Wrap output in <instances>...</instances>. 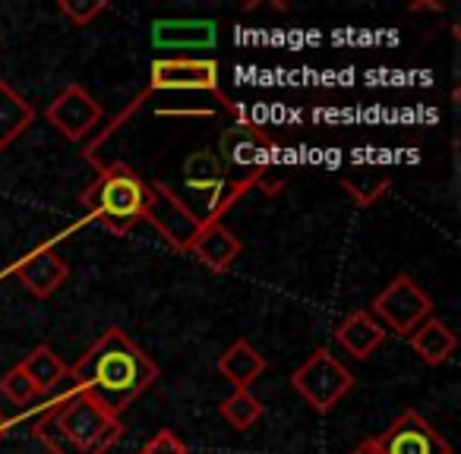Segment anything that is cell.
<instances>
[{"label": "cell", "instance_id": "cell-1", "mask_svg": "<svg viewBox=\"0 0 461 454\" xmlns=\"http://www.w3.org/2000/svg\"><path fill=\"white\" fill-rule=\"evenodd\" d=\"M67 378L98 410L117 416L158 378L155 360L121 328H108L83 357L67 366Z\"/></svg>", "mask_w": 461, "mask_h": 454}, {"label": "cell", "instance_id": "cell-2", "mask_svg": "<svg viewBox=\"0 0 461 454\" xmlns=\"http://www.w3.org/2000/svg\"><path fill=\"white\" fill-rule=\"evenodd\" d=\"M123 423L98 410L67 378L58 401L32 423V435L51 454H108L123 439Z\"/></svg>", "mask_w": 461, "mask_h": 454}, {"label": "cell", "instance_id": "cell-3", "mask_svg": "<svg viewBox=\"0 0 461 454\" xmlns=\"http://www.w3.org/2000/svg\"><path fill=\"white\" fill-rule=\"evenodd\" d=\"M282 148L278 142L266 133L259 123H253L247 114H240L230 127L221 129L218 136V161L224 171L238 180L247 190H263L266 196H276L288 177H285Z\"/></svg>", "mask_w": 461, "mask_h": 454}, {"label": "cell", "instance_id": "cell-4", "mask_svg": "<svg viewBox=\"0 0 461 454\" xmlns=\"http://www.w3.org/2000/svg\"><path fill=\"white\" fill-rule=\"evenodd\" d=\"M83 209L89 211L92 221H98L114 237H127L136 224L142 221V211L149 202V180L136 174L133 167L104 165L92 186H86L79 196Z\"/></svg>", "mask_w": 461, "mask_h": 454}, {"label": "cell", "instance_id": "cell-5", "mask_svg": "<svg viewBox=\"0 0 461 454\" xmlns=\"http://www.w3.org/2000/svg\"><path fill=\"white\" fill-rule=\"evenodd\" d=\"M184 190L193 199V215L203 224L221 221L234 205L240 202L244 192H250L247 186H240L238 180L224 171V165L218 161L215 152L199 148L184 161Z\"/></svg>", "mask_w": 461, "mask_h": 454}, {"label": "cell", "instance_id": "cell-6", "mask_svg": "<svg viewBox=\"0 0 461 454\" xmlns=\"http://www.w3.org/2000/svg\"><path fill=\"white\" fill-rule=\"evenodd\" d=\"M291 388L307 401L310 410L316 414H329L348 391L354 388V376L329 347H316L294 372H291Z\"/></svg>", "mask_w": 461, "mask_h": 454}, {"label": "cell", "instance_id": "cell-7", "mask_svg": "<svg viewBox=\"0 0 461 454\" xmlns=\"http://www.w3.org/2000/svg\"><path fill=\"white\" fill-rule=\"evenodd\" d=\"M370 313L385 332L408 338L423 319H429L433 300H429V294L411 275H398L373 297Z\"/></svg>", "mask_w": 461, "mask_h": 454}, {"label": "cell", "instance_id": "cell-8", "mask_svg": "<svg viewBox=\"0 0 461 454\" xmlns=\"http://www.w3.org/2000/svg\"><path fill=\"white\" fill-rule=\"evenodd\" d=\"M149 95L155 92H199L221 102L224 108H234L221 95V70L212 58H158L149 67Z\"/></svg>", "mask_w": 461, "mask_h": 454}, {"label": "cell", "instance_id": "cell-9", "mask_svg": "<svg viewBox=\"0 0 461 454\" xmlns=\"http://www.w3.org/2000/svg\"><path fill=\"white\" fill-rule=\"evenodd\" d=\"M142 221L152 224L155 231L167 240V246L177 253H190V244L203 231V221L193 215L190 202H184V196L161 180H149V202L146 211H142Z\"/></svg>", "mask_w": 461, "mask_h": 454}, {"label": "cell", "instance_id": "cell-10", "mask_svg": "<svg viewBox=\"0 0 461 454\" xmlns=\"http://www.w3.org/2000/svg\"><path fill=\"white\" fill-rule=\"evenodd\" d=\"M48 123H51L58 133H64L70 142H83L89 133H95V127L102 123L104 111L102 104L95 102L89 89H83L79 83L67 85L45 111Z\"/></svg>", "mask_w": 461, "mask_h": 454}, {"label": "cell", "instance_id": "cell-11", "mask_svg": "<svg viewBox=\"0 0 461 454\" xmlns=\"http://www.w3.org/2000/svg\"><path fill=\"white\" fill-rule=\"evenodd\" d=\"M373 441H376L379 454H452L448 441L417 410L398 414L389 423V429L383 435H376Z\"/></svg>", "mask_w": 461, "mask_h": 454}, {"label": "cell", "instance_id": "cell-12", "mask_svg": "<svg viewBox=\"0 0 461 454\" xmlns=\"http://www.w3.org/2000/svg\"><path fill=\"white\" fill-rule=\"evenodd\" d=\"M14 275L20 278V284L35 297V300H48L51 294H58L70 278V265L51 250V246H39L29 256H23L14 265Z\"/></svg>", "mask_w": 461, "mask_h": 454}, {"label": "cell", "instance_id": "cell-13", "mask_svg": "<svg viewBox=\"0 0 461 454\" xmlns=\"http://www.w3.org/2000/svg\"><path fill=\"white\" fill-rule=\"evenodd\" d=\"M190 253L205 265L209 272H228L238 263V256L244 253V244L230 227H224V221H209L203 224V231L196 234V240L190 244Z\"/></svg>", "mask_w": 461, "mask_h": 454}, {"label": "cell", "instance_id": "cell-14", "mask_svg": "<svg viewBox=\"0 0 461 454\" xmlns=\"http://www.w3.org/2000/svg\"><path fill=\"white\" fill-rule=\"evenodd\" d=\"M385 334L389 332L373 319L370 309H354V313H348L345 319L339 322V328H335V341H339L354 360L373 357V353L379 351V344L385 341Z\"/></svg>", "mask_w": 461, "mask_h": 454}, {"label": "cell", "instance_id": "cell-15", "mask_svg": "<svg viewBox=\"0 0 461 454\" xmlns=\"http://www.w3.org/2000/svg\"><path fill=\"white\" fill-rule=\"evenodd\" d=\"M266 357L247 338H238L218 357V372L234 391H250V385L266 372Z\"/></svg>", "mask_w": 461, "mask_h": 454}, {"label": "cell", "instance_id": "cell-16", "mask_svg": "<svg viewBox=\"0 0 461 454\" xmlns=\"http://www.w3.org/2000/svg\"><path fill=\"white\" fill-rule=\"evenodd\" d=\"M341 186L354 199V205L370 209V205H376L392 190V171L385 165H376V161L351 165L341 171Z\"/></svg>", "mask_w": 461, "mask_h": 454}, {"label": "cell", "instance_id": "cell-17", "mask_svg": "<svg viewBox=\"0 0 461 454\" xmlns=\"http://www.w3.org/2000/svg\"><path fill=\"white\" fill-rule=\"evenodd\" d=\"M408 341H411V351L427 366H442L455 353V347H458V338H455L452 328L442 319H433V316L423 319L420 325L408 334Z\"/></svg>", "mask_w": 461, "mask_h": 454}, {"label": "cell", "instance_id": "cell-18", "mask_svg": "<svg viewBox=\"0 0 461 454\" xmlns=\"http://www.w3.org/2000/svg\"><path fill=\"white\" fill-rule=\"evenodd\" d=\"M20 369L32 378L39 397L51 395V391H58L60 385L67 382V363L60 360V353L54 351L51 344H35L32 351L23 357Z\"/></svg>", "mask_w": 461, "mask_h": 454}, {"label": "cell", "instance_id": "cell-19", "mask_svg": "<svg viewBox=\"0 0 461 454\" xmlns=\"http://www.w3.org/2000/svg\"><path fill=\"white\" fill-rule=\"evenodd\" d=\"M32 123H35V108L14 85L0 79V148L14 146Z\"/></svg>", "mask_w": 461, "mask_h": 454}, {"label": "cell", "instance_id": "cell-20", "mask_svg": "<svg viewBox=\"0 0 461 454\" xmlns=\"http://www.w3.org/2000/svg\"><path fill=\"white\" fill-rule=\"evenodd\" d=\"M155 45L167 51L215 45V22H155Z\"/></svg>", "mask_w": 461, "mask_h": 454}, {"label": "cell", "instance_id": "cell-21", "mask_svg": "<svg viewBox=\"0 0 461 454\" xmlns=\"http://www.w3.org/2000/svg\"><path fill=\"white\" fill-rule=\"evenodd\" d=\"M218 414H221V420L228 423L230 429L247 432V429L257 426V423L266 416V404L259 401L253 391H230V395L221 401V407H218Z\"/></svg>", "mask_w": 461, "mask_h": 454}, {"label": "cell", "instance_id": "cell-22", "mask_svg": "<svg viewBox=\"0 0 461 454\" xmlns=\"http://www.w3.org/2000/svg\"><path fill=\"white\" fill-rule=\"evenodd\" d=\"M0 395L14 404H32L35 397H39V391H35L32 378H29L26 372L20 369V363H16L14 369H7L4 376H0Z\"/></svg>", "mask_w": 461, "mask_h": 454}, {"label": "cell", "instance_id": "cell-23", "mask_svg": "<svg viewBox=\"0 0 461 454\" xmlns=\"http://www.w3.org/2000/svg\"><path fill=\"white\" fill-rule=\"evenodd\" d=\"M108 10L104 0H58V13L64 16L70 26H89Z\"/></svg>", "mask_w": 461, "mask_h": 454}, {"label": "cell", "instance_id": "cell-24", "mask_svg": "<svg viewBox=\"0 0 461 454\" xmlns=\"http://www.w3.org/2000/svg\"><path fill=\"white\" fill-rule=\"evenodd\" d=\"M140 454H190V448L177 439V432L171 429H158L146 445L140 448Z\"/></svg>", "mask_w": 461, "mask_h": 454}, {"label": "cell", "instance_id": "cell-25", "mask_svg": "<svg viewBox=\"0 0 461 454\" xmlns=\"http://www.w3.org/2000/svg\"><path fill=\"white\" fill-rule=\"evenodd\" d=\"M351 454H379V448H376V441H373V439H364L357 448H351Z\"/></svg>", "mask_w": 461, "mask_h": 454}, {"label": "cell", "instance_id": "cell-26", "mask_svg": "<svg viewBox=\"0 0 461 454\" xmlns=\"http://www.w3.org/2000/svg\"><path fill=\"white\" fill-rule=\"evenodd\" d=\"M7 429H10V420L4 414H0V439H4V435H7Z\"/></svg>", "mask_w": 461, "mask_h": 454}]
</instances>
